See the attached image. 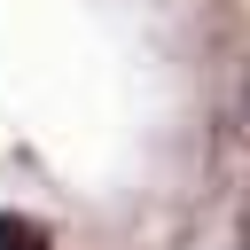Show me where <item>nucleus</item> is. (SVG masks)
Wrapping results in <instances>:
<instances>
[]
</instances>
